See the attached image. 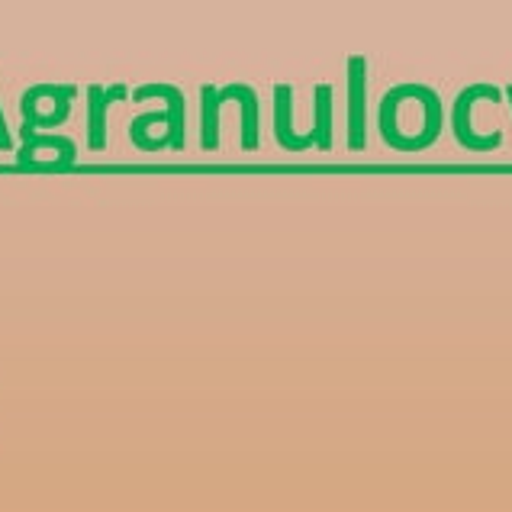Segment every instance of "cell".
<instances>
[{"instance_id": "cell-2", "label": "cell", "mask_w": 512, "mask_h": 512, "mask_svg": "<svg viewBox=\"0 0 512 512\" xmlns=\"http://www.w3.org/2000/svg\"><path fill=\"white\" fill-rule=\"evenodd\" d=\"M348 145L351 149H364V58L361 55H351L348 62Z\"/></svg>"}, {"instance_id": "cell-3", "label": "cell", "mask_w": 512, "mask_h": 512, "mask_svg": "<svg viewBox=\"0 0 512 512\" xmlns=\"http://www.w3.org/2000/svg\"><path fill=\"white\" fill-rule=\"evenodd\" d=\"M87 97H91L87 100V142L94 152H100L107 145V107L113 104V97H123V87H113V91L91 87Z\"/></svg>"}, {"instance_id": "cell-1", "label": "cell", "mask_w": 512, "mask_h": 512, "mask_svg": "<svg viewBox=\"0 0 512 512\" xmlns=\"http://www.w3.org/2000/svg\"><path fill=\"white\" fill-rule=\"evenodd\" d=\"M477 97H490V100H500V91L493 84H474L467 91L458 94L455 100V113H451V126H455V136L464 149L471 152H490L496 145L503 142V133H493V136H477L471 129V107L477 104Z\"/></svg>"}, {"instance_id": "cell-4", "label": "cell", "mask_w": 512, "mask_h": 512, "mask_svg": "<svg viewBox=\"0 0 512 512\" xmlns=\"http://www.w3.org/2000/svg\"><path fill=\"white\" fill-rule=\"evenodd\" d=\"M509 97H512V87H509Z\"/></svg>"}]
</instances>
